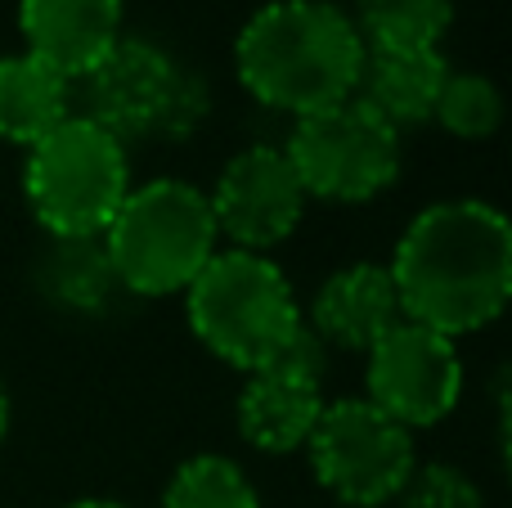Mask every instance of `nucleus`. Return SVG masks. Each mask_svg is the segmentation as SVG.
<instances>
[{
  "instance_id": "1a4fd4ad",
  "label": "nucleus",
  "mask_w": 512,
  "mask_h": 508,
  "mask_svg": "<svg viewBox=\"0 0 512 508\" xmlns=\"http://www.w3.org/2000/svg\"><path fill=\"white\" fill-rule=\"evenodd\" d=\"M207 207H212L216 234L230 239V248L270 252L301 225L306 189H301L283 149L248 144L221 167L212 194H207Z\"/></svg>"
},
{
  "instance_id": "0eeeda50",
  "label": "nucleus",
  "mask_w": 512,
  "mask_h": 508,
  "mask_svg": "<svg viewBox=\"0 0 512 508\" xmlns=\"http://www.w3.org/2000/svg\"><path fill=\"white\" fill-rule=\"evenodd\" d=\"M315 482L346 508H387L414 473V432L364 396L328 401L306 441Z\"/></svg>"
},
{
  "instance_id": "9b49d317",
  "label": "nucleus",
  "mask_w": 512,
  "mask_h": 508,
  "mask_svg": "<svg viewBox=\"0 0 512 508\" xmlns=\"http://www.w3.org/2000/svg\"><path fill=\"white\" fill-rule=\"evenodd\" d=\"M18 27L27 54L81 81L122 41V0H23Z\"/></svg>"
},
{
  "instance_id": "4468645a",
  "label": "nucleus",
  "mask_w": 512,
  "mask_h": 508,
  "mask_svg": "<svg viewBox=\"0 0 512 508\" xmlns=\"http://www.w3.org/2000/svg\"><path fill=\"white\" fill-rule=\"evenodd\" d=\"M445 77L450 63L441 50H364L355 99H364L387 126L409 131L432 122Z\"/></svg>"
},
{
  "instance_id": "f03ea898",
  "label": "nucleus",
  "mask_w": 512,
  "mask_h": 508,
  "mask_svg": "<svg viewBox=\"0 0 512 508\" xmlns=\"http://www.w3.org/2000/svg\"><path fill=\"white\" fill-rule=\"evenodd\" d=\"M234 68L256 104L297 122L355 95L364 41L328 0H274L243 23Z\"/></svg>"
},
{
  "instance_id": "f257e3e1",
  "label": "nucleus",
  "mask_w": 512,
  "mask_h": 508,
  "mask_svg": "<svg viewBox=\"0 0 512 508\" xmlns=\"http://www.w3.org/2000/svg\"><path fill=\"white\" fill-rule=\"evenodd\" d=\"M400 320L463 338L504 315L512 297V225L477 198L432 203L400 234L387 266Z\"/></svg>"
},
{
  "instance_id": "4be33fe9",
  "label": "nucleus",
  "mask_w": 512,
  "mask_h": 508,
  "mask_svg": "<svg viewBox=\"0 0 512 508\" xmlns=\"http://www.w3.org/2000/svg\"><path fill=\"white\" fill-rule=\"evenodd\" d=\"M9 392H5V383H0V441H5V432H9Z\"/></svg>"
},
{
  "instance_id": "2eb2a0df",
  "label": "nucleus",
  "mask_w": 512,
  "mask_h": 508,
  "mask_svg": "<svg viewBox=\"0 0 512 508\" xmlns=\"http://www.w3.org/2000/svg\"><path fill=\"white\" fill-rule=\"evenodd\" d=\"M72 117V81L36 54L0 59V140L32 149L36 140Z\"/></svg>"
},
{
  "instance_id": "9d476101",
  "label": "nucleus",
  "mask_w": 512,
  "mask_h": 508,
  "mask_svg": "<svg viewBox=\"0 0 512 508\" xmlns=\"http://www.w3.org/2000/svg\"><path fill=\"white\" fill-rule=\"evenodd\" d=\"M180 77H185V68L162 45L144 41V36H122L81 77V99H86L81 117L104 126L122 144L158 140L162 117H167L171 99H176Z\"/></svg>"
},
{
  "instance_id": "aec40b11",
  "label": "nucleus",
  "mask_w": 512,
  "mask_h": 508,
  "mask_svg": "<svg viewBox=\"0 0 512 508\" xmlns=\"http://www.w3.org/2000/svg\"><path fill=\"white\" fill-rule=\"evenodd\" d=\"M400 508H486L481 486L459 464H423L396 495Z\"/></svg>"
},
{
  "instance_id": "7ed1b4c3",
  "label": "nucleus",
  "mask_w": 512,
  "mask_h": 508,
  "mask_svg": "<svg viewBox=\"0 0 512 508\" xmlns=\"http://www.w3.org/2000/svg\"><path fill=\"white\" fill-rule=\"evenodd\" d=\"M104 248L126 293L171 297L203 275V266L221 252V234L203 189L162 176L131 185L113 225L104 230Z\"/></svg>"
},
{
  "instance_id": "a211bd4d",
  "label": "nucleus",
  "mask_w": 512,
  "mask_h": 508,
  "mask_svg": "<svg viewBox=\"0 0 512 508\" xmlns=\"http://www.w3.org/2000/svg\"><path fill=\"white\" fill-rule=\"evenodd\" d=\"M162 508H261V495L234 459L194 455L171 473Z\"/></svg>"
},
{
  "instance_id": "ddd939ff",
  "label": "nucleus",
  "mask_w": 512,
  "mask_h": 508,
  "mask_svg": "<svg viewBox=\"0 0 512 508\" xmlns=\"http://www.w3.org/2000/svg\"><path fill=\"white\" fill-rule=\"evenodd\" d=\"M400 320L396 284H391L387 266H346L319 284L315 302H310L306 324L324 347L337 351H369L391 324Z\"/></svg>"
},
{
  "instance_id": "f8f14e48",
  "label": "nucleus",
  "mask_w": 512,
  "mask_h": 508,
  "mask_svg": "<svg viewBox=\"0 0 512 508\" xmlns=\"http://www.w3.org/2000/svg\"><path fill=\"white\" fill-rule=\"evenodd\" d=\"M324 405V378L288 365H265L248 374L239 392V432L261 455H292L310 441Z\"/></svg>"
},
{
  "instance_id": "5701e85b",
  "label": "nucleus",
  "mask_w": 512,
  "mask_h": 508,
  "mask_svg": "<svg viewBox=\"0 0 512 508\" xmlns=\"http://www.w3.org/2000/svg\"><path fill=\"white\" fill-rule=\"evenodd\" d=\"M68 508H126V504H117V500H77Z\"/></svg>"
},
{
  "instance_id": "423d86ee",
  "label": "nucleus",
  "mask_w": 512,
  "mask_h": 508,
  "mask_svg": "<svg viewBox=\"0 0 512 508\" xmlns=\"http://www.w3.org/2000/svg\"><path fill=\"white\" fill-rule=\"evenodd\" d=\"M283 153L306 198L319 203H373L400 176V131L355 95L297 117Z\"/></svg>"
},
{
  "instance_id": "6ab92c4d",
  "label": "nucleus",
  "mask_w": 512,
  "mask_h": 508,
  "mask_svg": "<svg viewBox=\"0 0 512 508\" xmlns=\"http://www.w3.org/2000/svg\"><path fill=\"white\" fill-rule=\"evenodd\" d=\"M432 122H441L454 140H490L504 122V95L486 72H450Z\"/></svg>"
},
{
  "instance_id": "dca6fc26",
  "label": "nucleus",
  "mask_w": 512,
  "mask_h": 508,
  "mask_svg": "<svg viewBox=\"0 0 512 508\" xmlns=\"http://www.w3.org/2000/svg\"><path fill=\"white\" fill-rule=\"evenodd\" d=\"M36 288L59 311L99 315L122 284L113 275L104 239H50V252L36 266Z\"/></svg>"
},
{
  "instance_id": "f3484780",
  "label": "nucleus",
  "mask_w": 512,
  "mask_h": 508,
  "mask_svg": "<svg viewBox=\"0 0 512 508\" xmlns=\"http://www.w3.org/2000/svg\"><path fill=\"white\" fill-rule=\"evenodd\" d=\"M351 23L364 50H441L454 0H360Z\"/></svg>"
},
{
  "instance_id": "412c9836",
  "label": "nucleus",
  "mask_w": 512,
  "mask_h": 508,
  "mask_svg": "<svg viewBox=\"0 0 512 508\" xmlns=\"http://www.w3.org/2000/svg\"><path fill=\"white\" fill-rule=\"evenodd\" d=\"M207 113H212V90H207V81L198 77V72L185 68V77H180V86H176V99H171L167 117H162L158 140H189V135H198V126L207 122Z\"/></svg>"
},
{
  "instance_id": "39448f33",
  "label": "nucleus",
  "mask_w": 512,
  "mask_h": 508,
  "mask_svg": "<svg viewBox=\"0 0 512 508\" xmlns=\"http://www.w3.org/2000/svg\"><path fill=\"white\" fill-rule=\"evenodd\" d=\"M23 194L50 239H104L131 194L126 144L72 113L27 149Z\"/></svg>"
},
{
  "instance_id": "6e6552de",
  "label": "nucleus",
  "mask_w": 512,
  "mask_h": 508,
  "mask_svg": "<svg viewBox=\"0 0 512 508\" xmlns=\"http://www.w3.org/2000/svg\"><path fill=\"white\" fill-rule=\"evenodd\" d=\"M364 356H369V369H364L369 396L364 401H373L405 432L436 428L459 405L463 360L454 338L445 333H432L414 320H396Z\"/></svg>"
},
{
  "instance_id": "20e7f679",
  "label": "nucleus",
  "mask_w": 512,
  "mask_h": 508,
  "mask_svg": "<svg viewBox=\"0 0 512 508\" xmlns=\"http://www.w3.org/2000/svg\"><path fill=\"white\" fill-rule=\"evenodd\" d=\"M185 311L194 338L243 374L270 365L306 320L288 275L265 252L243 248H225L207 261L185 288Z\"/></svg>"
}]
</instances>
